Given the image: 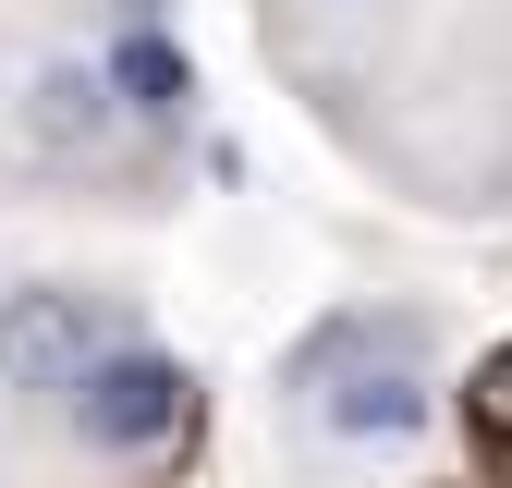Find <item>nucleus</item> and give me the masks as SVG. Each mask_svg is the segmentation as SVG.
Wrapping results in <instances>:
<instances>
[{
	"label": "nucleus",
	"instance_id": "obj_1",
	"mask_svg": "<svg viewBox=\"0 0 512 488\" xmlns=\"http://www.w3.org/2000/svg\"><path fill=\"white\" fill-rule=\"evenodd\" d=\"M98 354H110L98 293H74V281H25V293H0V391H13V403H61Z\"/></svg>",
	"mask_w": 512,
	"mask_h": 488
},
{
	"label": "nucleus",
	"instance_id": "obj_2",
	"mask_svg": "<svg viewBox=\"0 0 512 488\" xmlns=\"http://www.w3.org/2000/svg\"><path fill=\"white\" fill-rule=\"evenodd\" d=\"M61 403H74V427L98 452H159V440H183V415H196V379H183L171 354H147V342H110Z\"/></svg>",
	"mask_w": 512,
	"mask_h": 488
},
{
	"label": "nucleus",
	"instance_id": "obj_3",
	"mask_svg": "<svg viewBox=\"0 0 512 488\" xmlns=\"http://www.w3.org/2000/svg\"><path fill=\"white\" fill-rule=\"evenodd\" d=\"M354 354L366 366H305V379H330V391H317V415H330V440H403V427H427V379H415V366L391 354V366H378V330L354 318Z\"/></svg>",
	"mask_w": 512,
	"mask_h": 488
},
{
	"label": "nucleus",
	"instance_id": "obj_4",
	"mask_svg": "<svg viewBox=\"0 0 512 488\" xmlns=\"http://www.w3.org/2000/svg\"><path fill=\"white\" fill-rule=\"evenodd\" d=\"M110 122H122V98H110V74H98V61H49V74L25 86V147H49V159L110 147Z\"/></svg>",
	"mask_w": 512,
	"mask_h": 488
},
{
	"label": "nucleus",
	"instance_id": "obj_5",
	"mask_svg": "<svg viewBox=\"0 0 512 488\" xmlns=\"http://www.w3.org/2000/svg\"><path fill=\"white\" fill-rule=\"evenodd\" d=\"M98 74H110V98L135 110V122H183V98H196V61H183L159 25H135V37L98 61Z\"/></svg>",
	"mask_w": 512,
	"mask_h": 488
},
{
	"label": "nucleus",
	"instance_id": "obj_6",
	"mask_svg": "<svg viewBox=\"0 0 512 488\" xmlns=\"http://www.w3.org/2000/svg\"><path fill=\"white\" fill-rule=\"evenodd\" d=\"M464 427H476L488 452H512V342H500V354L476 366V391H464Z\"/></svg>",
	"mask_w": 512,
	"mask_h": 488
}]
</instances>
